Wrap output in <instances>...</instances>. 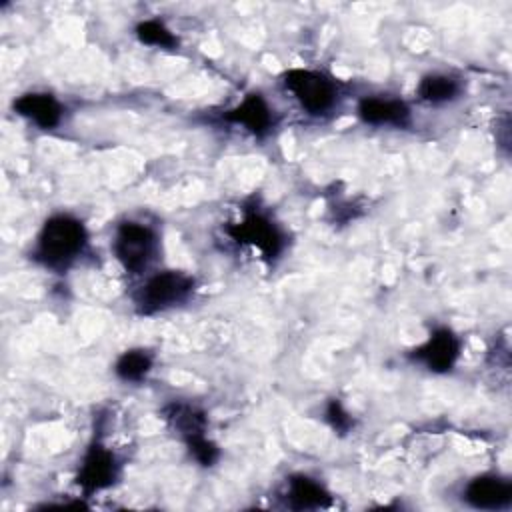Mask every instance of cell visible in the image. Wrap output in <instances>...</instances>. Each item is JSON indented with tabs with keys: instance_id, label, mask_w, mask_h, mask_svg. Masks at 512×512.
<instances>
[{
	"instance_id": "cell-14",
	"label": "cell",
	"mask_w": 512,
	"mask_h": 512,
	"mask_svg": "<svg viewBox=\"0 0 512 512\" xmlns=\"http://www.w3.org/2000/svg\"><path fill=\"white\" fill-rule=\"evenodd\" d=\"M460 92H462L460 82L448 74H426L420 80L418 90H416L420 100L434 104V106L448 104V102L456 100L460 96Z\"/></svg>"
},
{
	"instance_id": "cell-13",
	"label": "cell",
	"mask_w": 512,
	"mask_h": 512,
	"mask_svg": "<svg viewBox=\"0 0 512 512\" xmlns=\"http://www.w3.org/2000/svg\"><path fill=\"white\" fill-rule=\"evenodd\" d=\"M164 418L168 426L182 438V442H188L190 438L202 436L206 432L204 412L190 404L172 402L170 406L164 408Z\"/></svg>"
},
{
	"instance_id": "cell-9",
	"label": "cell",
	"mask_w": 512,
	"mask_h": 512,
	"mask_svg": "<svg viewBox=\"0 0 512 512\" xmlns=\"http://www.w3.org/2000/svg\"><path fill=\"white\" fill-rule=\"evenodd\" d=\"M462 498L476 510H502L512 502V482L496 474H482L466 484Z\"/></svg>"
},
{
	"instance_id": "cell-15",
	"label": "cell",
	"mask_w": 512,
	"mask_h": 512,
	"mask_svg": "<svg viewBox=\"0 0 512 512\" xmlns=\"http://www.w3.org/2000/svg\"><path fill=\"white\" fill-rule=\"evenodd\" d=\"M154 366V356L144 348H130L122 352L114 364V374L122 382H142Z\"/></svg>"
},
{
	"instance_id": "cell-18",
	"label": "cell",
	"mask_w": 512,
	"mask_h": 512,
	"mask_svg": "<svg viewBox=\"0 0 512 512\" xmlns=\"http://www.w3.org/2000/svg\"><path fill=\"white\" fill-rule=\"evenodd\" d=\"M324 416H326V422L330 424V428H332L336 434H340V436L348 434V432L352 430V426H354V418H352L350 412L342 406V402L336 400V398L328 400Z\"/></svg>"
},
{
	"instance_id": "cell-10",
	"label": "cell",
	"mask_w": 512,
	"mask_h": 512,
	"mask_svg": "<svg viewBox=\"0 0 512 512\" xmlns=\"http://www.w3.org/2000/svg\"><path fill=\"white\" fill-rule=\"evenodd\" d=\"M358 118L372 126H396L406 128L412 122L410 106L400 98L364 96L356 106Z\"/></svg>"
},
{
	"instance_id": "cell-16",
	"label": "cell",
	"mask_w": 512,
	"mask_h": 512,
	"mask_svg": "<svg viewBox=\"0 0 512 512\" xmlns=\"http://www.w3.org/2000/svg\"><path fill=\"white\" fill-rule=\"evenodd\" d=\"M134 32H136V38H138L142 44H148V46L168 48V50H172V48L178 46L176 34H174L162 20H156V18L138 22Z\"/></svg>"
},
{
	"instance_id": "cell-17",
	"label": "cell",
	"mask_w": 512,
	"mask_h": 512,
	"mask_svg": "<svg viewBox=\"0 0 512 512\" xmlns=\"http://www.w3.org/2000/svg\"><path fill=\"white\" fill-rule=\"evenodd\" d=\"M184 444H186L190 456H192L198 464H202V466H214V464L218 462V458H220L218 446H216L206 434L196 436V438H190V440L184 442Z\"/></svg>"
},
{
	"instance_id": "cell-2",
	"label": "cell",
	"mask_w": 512,
	"mask_h": 512,
	"mask_svg": "<svg viewBox=\"0 0 512 512\" xmlns=\"http://www.w3.org/2000/svg\"><path fill=\"white\" fill-rule=\"evenodd\" d=\"M194 278L180 270H162L152 274L134 294L136 312L152 316L176 304H182L194 292Z\"/></svg>"
},
{
	"instance_id": "cell-1",
	"label": "cell",
	"mask_w": 512,
	"mask_h": 512,
	"mask_svg": "<svg viewBox=\"0 0 512 512\" xmlns=\"http://www.w3.org/2000/svg\"><path fill=\"white\" fill-rule=\"evenodd\" d=\"M88 232L82 220L72 214H54L44 220L32 258L50 270H66L86 248Z\"/></svg>"
},
{
	"instance_id": "cell-3",
	"label": "cell",
	"mask_w": 512,
	"mask_h": 512,
	"mask_svg": "<svg viewBox=\"0 0 512 512\" xmlns=\"http://www.w3.org/2000/svg\"><path fill=\"white\" fill-rule=\"evenodd\" d=\"M226 234L238 244L256 248L266 262L278 260L286 246V236L280 226L256 206H246L242 220L226 226Z\"/></svg>"
},
{
	"instance_id": "cell-8",
	"label": "cell",
	"mask_w": 512,
	"mask_h": 512,
	"mask_svg": "<svg viewBox=\"0 0 512 512\" xmlns=\"http://www.w3.org/2000/svg\"><path fill=\"white\" fill-rule=\"evenodd\" d=\"M222 118L230 124L242 126L256 138H264L266 134H270V130L276 124L274 110L260 92L246 94L236 106L226 110Z\"/></svg>"
},
{
	"instance_id": "cell-4",
	"label": "cell",
	"mask_w": 512,
	"mask_h": 512,
	"mask_svg": "<svg viewBox=\"0 0 512 512\" xmlns=\"http://www.w3.org/2000/svg\"><path fill=\"white\" fill-rule=\"evenodd\" d=\"M282 82L300 108L310 116H324L334 110L338 102V86L324 72L292 68L282 76Z\"/></svg>"
},
{
	"instance_id": "cell-7",
	"label": "cell",
	"mask_w": 512,
	"mask_h": 512,
	"mask_svg": "<svg viewBox=\"0 0 512 512\" xmlns=\"http://www.w3.org/2000/svg\"><path fill=\"white\" fill-rule=\"evenodd\" d=\"M460 348H462L460 338L450 328L440 326L426 338V342L416 346L408 356L410 360L420 362L424 368H428L434 374H446L458 362Z\"/></svg>"
},
{
	"instance_id": "cell-11",
	"label": "cell",
	"mask_w": 512,
	"mask_h": 512,
	"mask_svg": "<svg viewBox=\"0 0 512 512\" xmlns=\"http://www.w3.org/2000/svg\"><path fill=\"white\" fill-rule=\"evenodd\" d=\"M12 108L42 130L56 128L64 116V106L48 92H26L12 102Z\"/></svg>"
},
{
	"instance_id": "cell-6",
	"label": "cell",
	"mask_w": 512,
	"mask_h": 512,
	"mask_svg": "<svg viewBox=\"0 0 512 512\" xmlns=\"http://www.w3.org/2000/svg\"><path fill=\"white\" fill-rule=\"evenodd\" d=\"M120 474V464L110 448H106L100 440H94L80 462L78 474H76V484L80 490L90 496L94 492L110 488Z\"/></svg>"
},
{
	"instance_id": "cell-12",
	"label": "cell",
	"mask_w": 512,
	"mask_h": 512,
	"mask_svg": "<svg viewBox=\"0 0 512 512\" xmlns=\"http://www.w3.org/2000/svg\"><path fill=\"white\" fill-rule=\"evenodd\" d=\"M286 502L294 510H316L330 506L332 494L308 474H292L286 482Z\"/></svg>"
},
{
	"instance_id": "cell-5",
	"label": "cell",
	"mask_w": 512,
	"mask_h": 512,
	"mask_svg": "<svg viewBox=\"0 0 512 512\" xmlns=\"http://www.w3.org/2000/svg\"><path fill=\"white\" fill-rule=\"evenodd\" d=\"M112 252L126 272L142 274L158 254V234L148 224L126 220L116 228Z\"/></svg>"
}]
</instances>
